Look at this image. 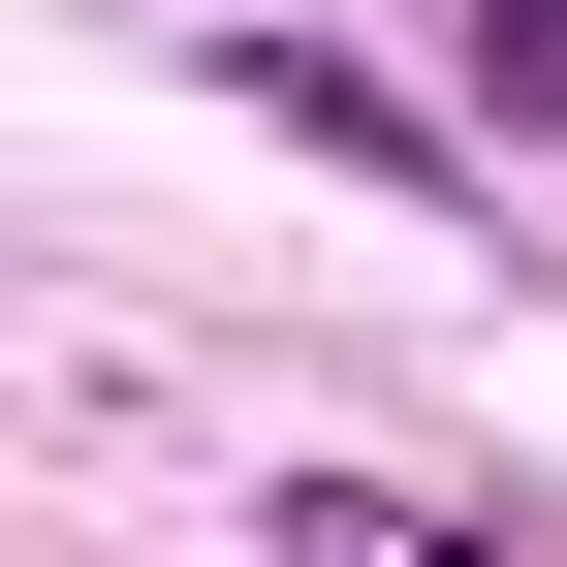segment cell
Segmentation results:
<instances>
[{
	"mask_svg": "<svg viewBox=\"0 0 567 567\" xmlns=\"http://www.w3.org/2000/svg\"><path fill=\"white\" fill-rule=\"evenodd\" d=\"M252 95H284V126H316V158H379V189H442V126H410V95H379V63H316V32H252Z\"/></svg>",
	"mask_w": 567,
	"mask_h": 567,
	"instance_id": "cell-2",
	"label": "cell"
},
{
	"mask_svg": "<svg viewBox=\"0 0 567 567\" xmlns=\"http://www.w3.org/2000/svg\"><path fill=\"white\" fill-rule=\"evenodd\" d=\"M252 536H284V567H536V536H442V505H379V473H252Z\"/></svg>",
	"mask_w": 567,
	"mask_h": 567,
	"instance_id": "cell-1",
	"label": "cell"
}]
</instances>
